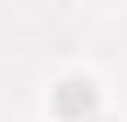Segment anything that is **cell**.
<instances>
[{
    "instance_id": "6da1fadb",
    "label": "cell",
    "mask_w": 127,
    "mask_h": 122,
    "mask_svg": "<svg viewBox=\"0 0 127 122\" xmlns=\"http://www.w3.org/2000/svg\"><path fill=\"white\" fill-rule=\"evenodd\" d=\"M96 83L83 79V74H70L62 83L53 87V109L62 113V118H83V113H96Z\"/></svg>"
}]
</instances>
